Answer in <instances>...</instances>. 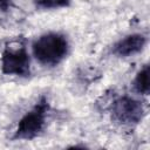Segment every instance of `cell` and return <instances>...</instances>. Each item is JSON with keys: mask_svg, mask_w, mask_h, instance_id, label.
Returning <instances> with one entry per match:
<instances>
[{"mask_svg": "<svg viewBox=\"0 0 150 150\" xmlns=\"http://www.w3.org/2000/svg\"><path fill=\"white\" fill-rule=\"evenodd\" d=\"M34 60L48 68L62 63L70 52V42L66 34L56 30L46 32L39 35L30 46Z\"/></svg>", "mask_w": 150, "mask_h": 150, "instance_id": "6da1fadb", "label": "cell"}, {"mask_svg": "<svg viewBox=\"0 0 150 150\" xmlns=\"http://www.w3.org/2000/svg\"><path fill=\"white\" fill-rule=\"evenodd\" d=\"M0 69L4 75L27 79L32 73V56L28 41L23 36L8 40L0 54Z\"/></svg>", "mask_w": 150, "mask_h": 150, "instance_id": "7a4b0ae2", "label": "cell"}, {"mask_svg": "<svg viewBox=\"0 0 150 150\" xmlns=\"http://www.w3.org/2000/svg\"><path fill=\"white\" fill-rule=\"evenodd\" d=\"M50 111V103L46 95L39 97L34 105L27 110L18 122L13 132L12 139L14 141H32L39 137L46 125L48 114Z\"/></svg>", "mask_w": 150, "mask_h": 150, "instance_id": "3957f363", "label": "cell"}, {"mask_svg": "<svg viewBox=\"0 0 150 150\" xmlns=\"http://www.w3.org/2000/svg\"><path fill=\"white\" fill-rule=\"evenodd\" d=\"M108 111L111 121L122 128H135L144 118L146 110L143 102L130 95H116Z\"/></svg>", "mask_w": 150, "mask_h": 150, "instance_id": "277c9868", "label": "cell"}, {"mask_svg": "<svg viewBox=\"0 0 150 150\" xmlns=\"http://www.w3.org/2000/svg\"><path fill=\"white\" fill-rule=\"evenodd\" d=\"M148 38L142 33H131L117 40L111 47V54L117 57H130L143 52Z\"/></svg>", "mask_w": 150, "mask_h": 150, "instance_id": "5b68a950", "label": "cell"}, {"mask_svg": "<svg viewBox=\"0 0 150 150\" xmlns=\"http://www.w3.org/2000/svg\"><path fill=\"white\" fill-rule=\"evenodd\" d=\"M149 74H150V67L148 63L143 64L141 69L136 73L131 87L134 93L141 96H148L150 93V84H149Z\"/></svg>", "mask_w": 150, "mask_h": 150, "instance_id": "8992f818", "label": "cell"}, {"mask_svg": "<svg viewBox=\"0 0 150 150\" xmlns=\"http://www.w3.org/2000/svg\"><path fill=\"white\" fill-rule=\"evenodd\" d=\"M73 0H33V4L36 8L49 11V9H60L67 8L71 5Z\"/></svg>", "mask_w": 150, "mask_h": 150, "instance_id": "52a82bcc", "label": "cell"}, {"mask_svg": "<svg viewBox=\"0 0 150 150\" xmlns=\"http://www.w3.org/2000/svg\"><path fill=\"white\" fill-rule=\"evenodd\" d=\"M14 0H0V16L5 15L13 7Z\"/></svg>", "mask_w": 150, "mask_h": 150, "instance_id": "ba28073f", "label": "cell"}]
</instances>
